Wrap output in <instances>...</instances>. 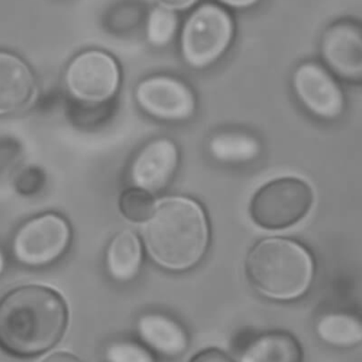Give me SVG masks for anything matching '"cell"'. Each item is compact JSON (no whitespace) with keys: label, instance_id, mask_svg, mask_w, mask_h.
I'll list each match as a JSON object with an SVG mask.
<instances>
[{"label":"cell","instance_id":"obj_1","mask_svg":"<svg viewBox=\"0 0 362 362\" xmlns=\"http://www.w3.org/2000/svg\"><path fill=\"white\" fill-rule=\"evenodd\" d=\"M67 325L65 299L50 287H19L0 302V346L11 354L46 352L61 340Z\"/></svg>","mask_w":362,"mask_h":362},{"label":"cell","instance_id":"obj_2","mask_svg":"<svg viewBox=\"0 0 362 362\" xmlns=\"http://www.w3.org/2000/svg\"><path fill=\"white\" fill-rule=\"evenodd\" d=\"M208 221L199 204L187 197L159 202L144 230V245L155 263L182 272L194 267L209 245Z\"/></svg>","mask_w":362,"mask_h":362},{"label":"cell","instance_id":"obj_3","mask_svg":"<svg viewBox=\"0 0 362 362\" xmlns=\"http://www.w3.org/2000/svg\"><path fill=\"white\" fill-rule=\"evenodd\" d=\"M251 284L270 299L302 297L314 278V261L301 245L286 238H266L255 245L246 259Z\"/></svg>","mask_w":362,"mask_h":362},{"label":"cell","instance_id":"obj_4","mask_svg":"<svg viewBox=\"0 0 362 362\" xmlns=\"http://www.w3.org/2000/svg\"><path fill=\"white\" fill-rule=\"evenodd\" d=\"M314 204V192L306 181L278 178L263 185L250 202L253 221L266 229H285L299 223Z\"/></svg>","mask_w":362,"mask_h":362},{"label":"cell","instance_id":"obj_5","mask_svg":"<svg viewBox=\"0 0 362 362\" xmlns=\"http://www.w3.org/2000/svg\"><path fill=\"white\" fill-rule=\"evenodd\" d=\"M232 36L233 21L227 11L210 2L202 4L183 25V59L192 67H208L223 55Z\"/></svg>","mask_w":362,"mask_h":362},{"label":"cell","instance_id":"obj_6","mask_svg":"<svg viewBox=\"0 0 362 362\" xmlns=\"http://www.w3.org/2000/svg\"><path fill=\"white\" fill-rule=\"evenodd\" d=\"M120 83V70L107 53L88 50L72 59L66 71L70 95L83 103H104L114 97Z\"/></svg>","mask_w":362,"mask_h":362},{"label":"cell","instance_id":"obj_7","mask_svg":"<svg viewBox=\"0 0 362 362\" xmlns=\"http://www.w3.org/2000/svg\"><path fill=\"white\" fill-rule=\"evenodd\" d=\"M71 230L65 218L53 213L27 221L15 235L13 252L17 261L32 267L59 259L69 245Z\"/></svg>","mask_w":362,"mask_h":362},{"label":"cell","instance_id":"obj_8","mask_svg":"<svg viewBox=\"0 0 362 362\" xmlns=\"http://www.w3.org/2000/svg\"><path fill=\"white\" fill-rule=\"evenodd\" d=\"M320 53L332 74L362 84V21L340 19L331 23L321 36Z\"/></svg>","mask_w":362,"mask_h":362},{"label":"cell","instance_id":"obj_9","mask_svg":"<svg viewBox=\"0 0 362 362\" xmlns=\"http://www.w3.org/2000/svg\"><path fill=\"white\" fill-rule=\"evenodd\" d=\"M293 89L302 105L314 116L333 120L344 112V97L331 72L316 62H305L296 69Z\"/></svg>","mask_w":362,"mask_h":362},{"label":"cell","instance_id":"obj_10","mask_svg":"<svg viewBox=\"0 0 362 362\" xmlns=\"http://www.w3.org/2000/svg\"><path fill=\"white\" fill-rule=\"evenodd\" d=\"M136 99L146 114L170 122L187 120L195 110V97L189 87L172 76L142 81L136 89Z\"/></svg>","mask_w":362,"mask_h":362},{"label":"cell","instance_id":"obj_11","mask_svg":"<svg viewBox=\"0 0 362 362\" xmlns=\"http://www.w3.org/2000/svg\"><path fill=\"white\" fill-rule=\"evenodd\" d=\"M177 163L178 151L174 142L167 138L153 140L134 159L132 181L144 191H161L173 177Z\"/></svg>","mask_w":362,"mask_h":362},{"label":"cell","instance_id":"obj_12","mask_svg":"<svg viewBox=\"0 0 362 362\" xmlns=\"http://www.w3.org/2000/svg\"><path fill=\"white\" fill-rule=\"evenodd\" d=\"M36 91L35 78L27 64L0 51V116L16 114L31 105Z\"/></svg>","mask_w":362,"mask_h":362},{"label":"cell","instance_id":"obj_13","mask_svg":"<svg viewBox=\"0 0 362 362\" xmlns=\"http://www.w3.org/2000/svg\"><path fill=\"white\" fill-rule=\"evenodd\" d=\"M142 341L158 354L177 357L187 350L189 339L180 323L160 314H148L138 321Z\"/></svg>","mask_w":362,"mask_h":362},{"label":"cell","instance_id":"obj_14","mask_svg":"<svg viewBox=\"0 0 362 362\" xmlns=\"http://www.w3.org/2000/svg\"><path fill=\"white\" fill-rule=\"evenodd\" d=\"M141 259L139 238L129 230L121 232L112 240L106 253L108 272L118 282L133 280L139 272Z\"/></svg>","mask_w":362,"mask_h":362},{"label":"cell","instance_id":"obj_15","mask_svg":"<svg viewBox=\"0 0 362 362\" xmlns=\"http://www.w3.org/2000/svg\"><path fill=\"white\" fill-rule=\"evenodd\" d=\"M301 349L287 334H266L253 340L243 352L240 362H300Z\"/></svg>","mask_w":362,"mask_h":362},{"label":"cell","instance_id":"obj_16","mask_svg":"<svg viewBox=\"0 0 362 362\" xmlns=\"http://www.w3.org/2000/svg\"><path fill=\"white\" fill-rule=\"evenodd\" d=\"M321 340L337 348H350L362 342V321L351 315L329 314L317 325Z\"/></svg>","mask_w":362,"mask_h":362},{"label":"cell","instance_id":"obj_17","mask_svg":"<svg viewBox=\"0 0 362 362\" xmlns=\"http://www.w3.org/2000/svg\"><path fill=\"white\" fill-rule=\"evenodd\" d=\"M259 144L244 134H221L210 142V152L217 160L226 163H247L259 155Z\"/></svg>","mask_w":362,"mask_h":362},{"label":"cell","instance_id":"obj_18","mask_svg":"<svg viewBox=\"0 0 362 362\" xmlns=\"http://www.w3.org/2000/svg\"><path fill=\"white\" fill-rule=\"evenodd\" d=\"M178 21L174 11L158 6L151 12L146 25V37L155 47H165L171 42L177 29Z\"/></svg>","mask_w":362,"mask_h":362},{"label":"cell","instance_id":"obj_19","mask_svg":"<svg viewBox=\"0 0 362 362\" xmlns=\"http://www.w3.org/2000/svg\"><path fill=\"white\" fill-rule=\"evenodd\" d=\"M154 204L151 194L141 189H124L119 200V206L123 216L136 223L146 221L152 216Z\"/></svg>","mask_w":362,"mask_h":362},{"label":"cell","instance_id":"obj_20","mask_svg":"<svg viewBox=\"0 0 362 362\" xmlns=\"http://www.w3.org/2000/svg\"><path fill=\"white\" fill-rule=\"evenodd\" d=\"M107 362H155L144 346L134 342H115L106 350Z\"/></svg>","mask_w":362,"mask_h":362},{"label":"cell","instance_id":"obj_21","mask_svg":"<svg viewBox=\"0 0 362 362\" xmlns=\"http://www.w3.org/2000/svg\"><path fill=\"white\" fill-rule=\"evenodd\" d=\"M44 180L42 174L36 168H30L19 174L16 181V187L23 194L33 193L42 187Z\"/></svg>","mask_w":362,"mask_h":362},{"label":"cell","instance_id":"obj_22","mask_svg":"<svg viewBox=\"0 0 362 362\" xmlns=\"http://www.w3.org/2000/svg\"><path fill=\"white\" fill-rule=\"evenodd\" d=\"M189 362H233L228 355L217 349H206L197 353Z\"/></svg>","mask_w":362,"mask_h":362},{"label":"cell","instance_id":"obj_23","mask_svg":"<svg viewBox=\"0 0 362 362\" xmlns=\"http://www.w3.org/2000/svg\"><path fill=\"white\" fill-rule=\"evenodd\" d=\"M163 8H170V10L183 11L191 8L197 0H156Z\"/></svg>","mask_w":362,"mask_h":362},{"label":"cell","instance_id":"obj_24","mask_svg":"<svg viewBox=\"0 0 362 362\" xmlns=\"http://www.w3.org/2000/svg\"><path fill=\"white\" fill-rule=\"evenodd\" d=\"M42 362H82L74 355L67 352H55L47 356Z\"/></svg>","mask_w":362,"mask_h":362},{"label":"cell","instance_id":"obj_25","mask_svg":"<svg viewBox=\"0 0 362 362\" xmlns=\"http://www.w3.org/2000/svg\"><path fill=\"white\" fill-rule=\"evenodd\" d=\"M219 1L231 8H244L255 6L259 0H219Z\"/></svg>","mask_w":362,"mask_h":362},{"label":"cell","instance_id":"obj_26","mask_svg":"<svg viewBox=\"0 0 362 362\" xmlns=\"http://www.w3.org/2000/svg\"><path fill=\"white\" fill-rule=\"evenodd\" d=\"M4 257H2V253L0 252V274H1L2 270H4Z\"/></svg>","mask_w":362,"mask_h":362}]
</instances>
